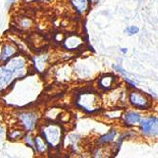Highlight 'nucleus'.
<instances>
[{
    "label": "nucleus",
    "instance_id": "f257e3e1",
    "mask_svg": "<svg viewBox=\"0 0 158 158\" xmlns=\"http://www.w3.org/2000/svg\"><path fill=\"white\" fill-rule=\"evenodd\" d=\"M77 102L80 107L88 112H94L96 110H98L100 106L99 98L96 94L90 92L81 94L79 96Z\"/></svg>",
    "mask_w": 158,
    "mask_h": 158
},
{
    "label": "nucleus",
    "instance_id": "f03ea898",
    "mask_svg": "<svg viewBox=\"0 0 158 158\" xmlns=\"http://www.w3.org/2000/svg\"><path fill=\"white\" fill-rule=\"evenodd\" d=\"M43 135L47 142L52 147H57L60 144L62 137V130L60 126L56 124H49L43 129Z\"/></svg>",
    "mask_w": 158,
    "mask_h": 158
},
{
    "label": "nucleus",
    "instance_id": "7ed1b4c3",
    "mask_svg": "<svg viewBox=\"0 0 158 158\" xmlns=\"http://www.w3.org/2000/svg\"><path fill=\"white\" fill-rule=\"evenodd\" d=\"M20 78V75L8 64L0 67V91L5 90L14 79Z\"/></svg>",
    "mask_w": 158,
    "mask_h": 158
},
{
    "label": "nucleus",
    "instance_id": "20e7f679",
    "mask_svg": "<svg viewBox=\"0 0 158 158\" xmlns=\"http://www.w3.org/2000/svg\"><path fill=\"white\" fill-rule=\"evenodd\" d=\"M129 100L135 107L140 109H147L151 106L149 98L144 93L138 91H132L129 95Z\"/></svg>",
    "mask_w": 158,
    "mask_h": 158
},
{
    "label": "nucleus",
    "instance_id": "39448f33",
    "mask_svg": "<svg viewBox=\"0 0 158 158\" xmlns=\"http://www.w3.org/2000/svg\"><path fill=\"white\" fill-rule=\"evenodd\" d=\"M142 132L148 135H158V119L152 118L141 122Z\"/></svg>",
    "mask_w": 158,
    "mask_h": 158
},
{
    "label": "nucleus",
    "instance_id": "423d86ee",
    "mask_svg": "<svg viewBox=\"0 0 158 158\" xmlns=\"http://www.w3.org/2000/svg\"><path fill=\"white\" fill-rule=\"evenodd\" d=\"M19 118L27 131H32L37 121V116L33 113H23L19 116Z\"/></svg>",
    "mask_w": 158,
    "mask_h": 158
},
{
    "label": "nucleus",
    "instance_id": "0eeeda50",
    "mask_svg": "<svg viewBox=\"0 0 158 158\" xmlns=\"http://www.w3.org/2000/svg\"><path fill=\"white\" fill-rule=\"evenodd\" d=\"M15 52H16V49L13 46H11L10 44L5 45L2 49L1 55H0V62H6L13 54H15Z\"/></svg>",
    "mask_w": 158,
    "mask_h": 158
},
{
    "label": "nucleus",
    "instance_id": "6e6552de",
    "mask_svg": "<svg viewBox=\"0 0 158 158\" xmlns=\"http://www.w3.org/2000/svg\"><path fill=\"white\" fill-rule=\"evenodd\" d=\"M81 44L82 41L78 36H70L64 42V46L67 49H75L79 48Z\"/></svg>",
    "mask_w": 158,
    "mask_h": 158
},
{
    "label": "nucleus",
    "instance_id": "1a4fd4ad",
    "mask_svg": "<svg viewBox=\"0 0 158 158\" xmlns=\"http://www.w3.org/2000/svg\"><path fill=\"white\" fill-rule=\"evenodd\" d=\"M99 86L102 88L107 90V89H110L112 87V85L114 83V77L111 76V75H108V76H105V77H102V79L99 80Z\"/></svg>",
    "mask_w": 158,
    "mask_h": 158
},
{
    "label": "nucleus",
    "instance_id": "9d476101",
    "mask_svg": "<svg viewBox=\"0 0 158 158\" xmlns=\"http://www.w3.org/2000/svg\"><path fill=\"white\" fill-rule=\"evenodd\" d=\"M125 121H126V123L130 124V125L136 124V123L140 122V116L138 114L134 113V112L127 113L125 114Z\"/></svg>",
    "mask_w": 158,
    "mask_h": 158
},
{
    "label": "nucleus",
    "instance_id": "9b49d317",
    "mask_svg": "<svg viewBox=\"0 0 158 158\" xmlns=\"http://www.w3.org/2000/svg\"><path fill=\"white\" fill-rule=\"evenodd\" d=\"M72 3L75 6V8L81 13L84 12L88 8L87 0H72Z\"/></svg>",
    "mask_w": 158,
    "mask_h": 158
},
{
    "label": "nucleus",
    "instance_id": "f8f14e48",
    "mask_svg": "<svg viewBox=\"0 0 158 158\" xmlns=\"http://www.w3.org/2000/svg\"><path fill=\"white\" fill-rule=\"evenodd\" d=\"M35 144L37 146V150L38 152H44L47 151V144H46V142L45 140L43 139L41 136H37L35 138Z\"/></svg>",
    "mask_w": 158,
    "mask_h": 158
},
{
    "label": "nucleus",
    "instance_id": "ddd939ff",
    "mask_svg": "<svg viewBox=\"0 0 158 158\" xmlns=\"http://www.w3.org/2000/svg\"><path fill=\"white\" fill-rule=\"evenodd\" d=\"M116 135H117V132H116V131H110V133H108L107 135H103V136L100 137L99 141L102 142V143H107V142H110V141H112V140L114 138V136H116Z\"/></svg>",
    "mask_w": 158,
    "mask_h": 158
},
{
    "label": "nucleus",
    "instance_id": "4468645a",
    "mask_svg": "<svg viewBox=\"0 0 158 158\" xmlns=\"http://www.w3.org/2000/svg\"><path fill=\"white\" fill-rule=\"evenodd\" d=\"M138 31H139V28L136 27H134V26L129 27L127 28V30H126V32H127L129 35H134V34L137 33Z\"/></svg>",
    "mask_w": 158,
    "mask_h": 158
},
{
    "label": "nucleus",
    "instance_id": "2eb2a0df",
    "mask_svg": "<svg viewBox=\"0 0 158 158\" xmlns=\"http://www.w3.org/2000/svg\"><path fill=\"white\" fill-rule=\"evenodd\" d=\"M31 21L30 19H27V18L23 19V20L21 21V23H20V25H21L22 27H31Z\"/></svg>",
    "mask_w": 158,
    "mask_h": 158
},
{
    "label": "nucleus",
    "instance_id": "dca6fc26",
    "mask_svg": "<svg viewBox=\"0 0 158 158\" xmlns=\"http://www.w3.org/2000/svg\"><path fill=\"white\" fill-rule=\"evenodd\" d=\"M26 142H27V145H30L32 149H34V143H33L32 138H31V135H27V136L26 137Z\"/></svg>",
    "mask_w": 158,
    "mask_h": 158
},
{
    "label": "nucleus",
    "instance_id": "f3484780",
    "mask_svg": "<svg viewBox=\"0 0 158 158\" xmlns=\"http://www.w3.org/2000/svg\"><path fill=\"white\" fill-rule=\"evenodd\" d=\"M14 1H15V0H7V6L11 5L12 3H14Z\"/></svg>",
    "mask_w": 158,
    "mask_h": 158
},
{
    "label": "nucleus",
    "instance_id": "a211bd4d",
    "mask_svg": "<svg viewBox=\"0 0 158 158\" xmlns=\"http://www.w3.org/2000/svg\"><path fill=\"white\" fill-rule=\"evenodd\" d=\"M98 0H91V2H93V3H95V2H97Z\"/></svg>",
    "mask_w": 158,
    "mask_h": 158
}]
</instances>
